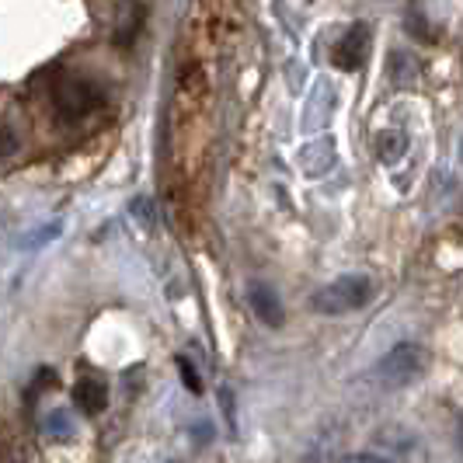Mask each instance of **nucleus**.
Wrapping results in <instances>:
<instances>
[{"mask_svg": "<svg viewBox=\"0 0 463 463\" xmlns=\"http://www.w3.org/2000/svg\"><path fill=\"white\" fill-rule=\"evenodd\" d=\"M373 297V282L370 276H342L335 282L321 286L314 297H310V307L314 314H325V317H342V314H352L359 307H366Z\"/></svg>", "mask_w": 463, "mask_h": 463, "instance_id": "1", "label": "nucleus"}, {"mask_svg": "<svg viewBox=\"0 0 463 463\" xmlns=\"http://www.w3.org/2000/svg\"><path fill=\"white\" fill-rule=\"evenodd\" d=\"M425 370H429V348L415 345V342H401L376 363V380L383 387H408V383L421 380Z\"/></svg>", "mask_w": 463, "mask_h": 463, "instance_id": "2", "label": "nucleus"}, {"mask_svg": "<svg viewBox=\"0 0 463 463\" xmlns=\"http://www.w3.org/2000/svg\"><path fill=\"white\" fill-rule=\"evenodd\" d=\"M52 105L63 122H80L105 105V91L88 77H63L52 88Z\"/></svg>", "mask_w": 463, "mask_h": 463, "instance_id": "3", "label": "nucleus"}, {"mask_svg": "<svg viewBox=\"0 0 463 463\" xmlns=\"http://www.w3.org/2000/svg\"><path fill=\"white\" fill-rule=\"evenodd\" d=\"M373 446L380 449V457L391 463H425L429 460V446L408 425H380L373 432Z\"/></svg>", "mask_w": 463, "mask_h": 463, "instance_id": "4", "label": "nucleus"}, {"mask_svg": "<svg viewBox=\"0 0 463 463\" xmlns=\"http://www.w3.org/2000/svg\"><path fill=\"white\" fill-rule=\"evenodd\" d=\"M370 43H373L370 24L355 22L345 35L335 43V49H331V63H335L338 70H359L363 67V60L370 56Z\"/></svg>", "mask_w": 463, "mask_h": 463, "instance_id": "5", "label": "nucleus"}, {"mask_svg": "<svg viewBox=\"0 0 463 463\" xmlns=\"http://www.w3.org/2000/svg\"><path fill=\"white\" fill-rule=\"evenodd\" d=\"M248 303H251V310H255V317L261 321V325L282 327L286 310H282V300L276 297V289H272V286H265V282H251V286H248Z\"/></svg>", "mask_w": 463, "mask_h": 463, "instance_id": "6", "label": "nucleus"}, {"mask_svg": "<svg viewBox=\"0 0 463 463\" xmlns=\"http://www.w3.org/2000/svg\"><path fill=\"white\" fill-rule=\"evenodd\" d=\"M297 164H300L303 175L310 178H321L335 167V139H317V143H307L297 154Z\"/></svg>", "mask_w": 463, "mask_h": 463, "instance_id": "7", "label": "nucleus"}, {"mask_svg": "<svg viewBox=\"0 0 463 463\" xmlns=\"http://www.w3.org/2000/svg\"><path fill=\"white\" fill-rule=\"evenodd\" d=\"M73 401H77L88 415L105 411V404H109V387H105V380L94 376V373H84V376L77 380V387H73Z\"/></svg>", "mask_w": 463, "mask_h": 463, "instance_id": "8", "label": "nucleus"}, {"mask_svg": "<svg viewBox=\"0 0 463 463\" xmlns=\"http://www.w3.org/2000/svg\"><path fill=\"white\" fill-rule=\"evenodd\" d=\"M373 150H376V161L391 167V164H397L408 154V137L401 129H383V133H376V139H373Z\"/></svg>", "mask_w": 463, "mask_h": 463, "instance_id": "9", "label": "nucleus"}, {"mask_svg": "<svg viewBox=\"0 0 463 463\" xmlns=\"http://www.w3.org/2000/svg\"><path fill=\"white\" fill-rule=\"evenodd\" d=\"M43 429H46V436H52V439L67 442L77 432V421H73V415H70L67 408H52L46 415V421H43Z\"/></svg>", "mask_w": 463, "mask_h": 463, "instance_id": "10", "label": "nucleus"}, {"mask_svg": "<svg viewBox=\"0 0 463 463\" xmlns=\"http://www.w3.org/2000/svg\"><path fill=\"white\" fill-rule=\"evenodd\" d=\"M139 18H143L139 4L126 0V4H122V18H118V28H116L118 46H129V43H133V35H137V28H139Z\"/></svg>", "mask_w": 463, "mask_h": 463, "instance_id": "11", "label": "nucleus"}, {"mask_svg": "<svg viewBox=\"0 0 463 463\" xmlns=\"http://www.w3.org/2000/svg\"><path fill=\"white\" fill-rule=\"evenodd\" d=\"M404 70L418 73V67L411 63V56H408V52H394V80H397V88H411V84H415V80H411Z\"/></svg>", "mask_w": 463, "mask_h": 463, "instance_id": "12", "label": "nucleus"}, {"mask_svg": "<svg viewBox=\"0 0 463 463\" xmlns=\"http://www.w3.org/2000/svg\"><path fill=\"white\" fill-rule=\"evenodd\" d=\"M60 231H63V223L56 220V223H46V227H39L35 233H28L22 241V248H39V244H46L49 237H60Z\"/></svg>", "mask_w": 463, "mask_h": 463, "instance_id": "13", "label": "nucleus"}, {"mask_svg": "<svg viewBox=\"0 0 463 463\" xmlns=\"http://www.w3.org/2000/svg\"><path fill=\"white\" fill-rule=\"evenodd\" d=\"M178 370H182V380H185L188 391H192V394H199V391H203V380H199V373H195V366H188L185 355H178Z\"/></svg>", "mask_w": 463, "mask_h": 463, "instance_id": "14", "label": "nucleus"}, {"mask_svg": "<svg viewBox=\"0 0 463 463\" xmlns=\"http://www.w3.org/2000/svg\"><path fill=\"white\" fill-rule=\"evenodd\" d=\"M342 463H391V460L380 457V453H355V457H345Z\"/></svg>", "mask_w": 463, "mask_h": 463, "instance_id": "15", "label": "nucleus"}, {"mask_svg": "<svg viewBox=\"0 0 463 463\" xmlns=\"http://www.w3.org/2000/svg\"><path fill=\"white\" fill-rule=\"evenodd\" d=\"M133 216H139V220L150 227V203H146V199H137V203H133Z\"/></svg>", "mask_w": 463, "mask_h": 463, "instance_id": "16", "label": "nucleus"}, {"mask_svg": "<svg viewBox=\"0 0 463 463\" xmlns=\"http://www.w3.org/2000/svg\"><path fill=\"white\" fill-rule=\"evenodd\" d=\"M4 154H7V157L14 154V133H11V122H4Z\"/></svg>", "mask_w": 463, "mask_h": 463, "instance_id": "17", "label": "nucleus"}, {"mask_svg": "<svg viewBox=\"0 0 463 463\" xmlns=\"http://www.w3.org/2000/svg\"><path fill=\"white\" fill-rule=\"evenodd\" d=\"M223 408H227V418H231V429H237V421H233V397H231V391H223Z\"/></svg>", "mask_w": 463, "mask_h": 463, "instance_id": "18", "label": "nucleus"}, {"mask_svg": "<svg viewBox=\"0 0 463 463\" xmlns=\"http://www.w3.org/2000/svg\"><path fill=\"white\" fill-rule=\"evenodd\" d=\"M457 449L463 453V415H460V421H457Z\"/></svg>", "mask_w": 463, "mask_h": 463, "instance_id": "19", "label": "nucleus"}]
</instances>
